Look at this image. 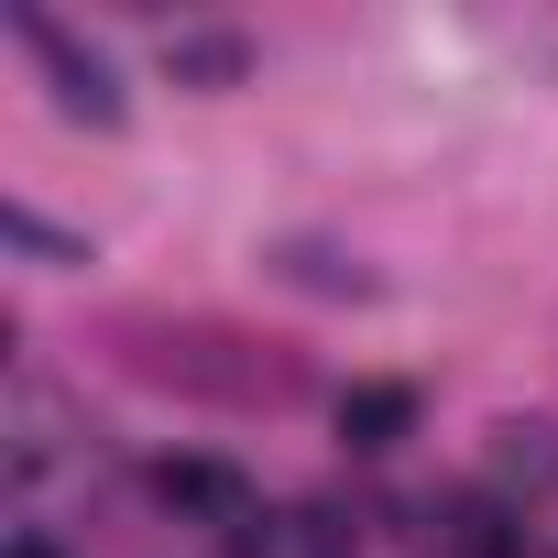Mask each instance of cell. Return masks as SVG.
Wrapping results in <instances>:
<instances>
[{"instance_id": "obj_3", "label": "cell", "mask_w": 558, "mask_h": 558, "mask_svg": "<svg viewBox=\"0 0 558 558\" xmlns=\"http://www.w3.org/2000/svg\"><path fill=\"white\" fill-rule=\"evenodd\" d=\"M154 493H165L175 514H219V525H252V482H241V471H219V460H165V471H154Z\"/></svg>"}, {"instance_id": "obj_2", "label": "cell", "mask_w": 558, "mask_h": 558, "mask_svg": "<svg viewBox=\"0 0 558 558\" xmlns=\"http://www.w3.org/2000/svg\"><path fill=\"white\" fill-rule=\"evenodd\" d=\"M12 45L45 66V88H56V110L66 121H88V132H110L121 121V88H110V56L99 45H77L56 12H12Z\"/></svg>"}, {"instance_id": "obj_7", "label": "cell", "mask_w": 558, "mask_h": 558, "mask_svg": "<svg viewBox=\"0 0 558 558\" xmlns=\"http://www.w3.org/2000/svg\"><path fill=\"white\" fill-rule=\"evenodd\" d=\"M449 558H525V536H514V514L504 504H449Z\"/></svg>"}, {"instance_id": "obj_6", "label": "cell", "mask_w": 558, "mask_h": 558, "mask_svg": "<svg viewBox=\"0 0 558 558\" xmlns=\"http://www.w3.org/2000/svg\"><path fill=\"white\" fill-rule=\"evenodd\" d=\"M274 274L307 286V296H373V274H362L351 252H329V241H286V252H274Z\"/></svg>"}, {"instance_id": "obj_1", "label": "cell", "mask_w": 558, "mask_h": 558, "mask_svg": "<svg viewBox=\"0 0 558 558\" xmlns=\"http://www.w3.org/2000/svg\"><path fill=\"white\" fill-rule=\"evenodd\" d=\"M121 362H132L143 384L219 395V405H286V395L307 384L274 340H241V329H219V318H186V329H165V318H121Z\"/></svg>"}, {"instance_id": "obj_4", "label": "cell", "mask_w": 558, "mask_h": 558, "mask_svg": "<svg viewBox=\"0 0 558 558\" xmlns=\"http://www.w3.org/2000/svg\"><path fill=\"white\" fill-rule=\"evenodd\" d=\"M165 77H175V88H241V77H252V45H241V34H175V45H165Z\"/></svg>"}, {"instance_id": "obj_5", "label": "cell", "mask_w": 558, "mask_h": 558, "mask_svg": "<svg viewBox=\"0 0 558 558\" xmlns=\"http://www.w3.org/2000/svg\"><path fill=\"white\" fill-rule=\"evenodd\" d=\"M405 427H416V395H405V384H351V395H340V438H351V449H395Z\"/></svg>"}, {"instance_id": "obj_8", "label": "cell", "mask_w": 558, "mask_h": 558, "mask_svg": "<svg viewBox=\"0 0 558 558\" xmlns=\"http://www.w3.org/2000/svg\"><path fill=\"white\" fill-rule=\"evenodd\" d=\"M504 471H525V482H558V427H504Z\"/></svg>"}, {"instance_id": "obj_9", "label": "cell", "mask_w": 558, "mask_h": 558, "mask_svg": "<svg viewBox=\"0 0 558 558\" xmlns=\"http://www.w3.org/2000/svg\"><path fill=\"white\" fill-rule=\"evenodd\" d=\"M0 558H56V547H45V536H12V547H0Z\"/></svg>"}]
</instances>
